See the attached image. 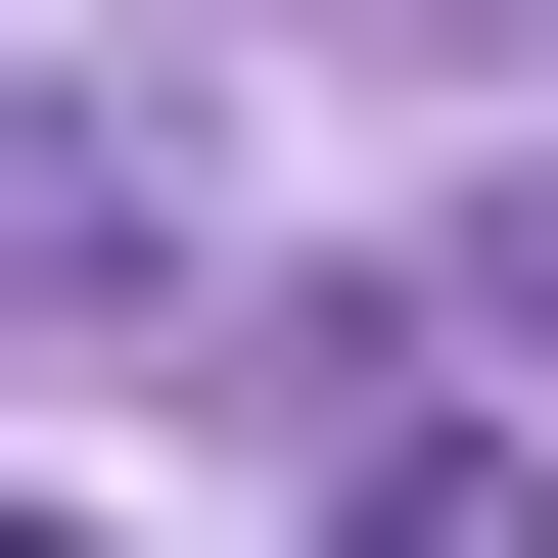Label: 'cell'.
Here are the masks:
<instances>
[{
    "label": "cell",
    "instance_id": "cell-3",
    "mask_svg": "<svg viewBox=\"0 0 558 558\" xmlns=\"http://www.w3.org/2000/svg\"><path fill=\"white\" fill-rule=\"evenodd\" d=\"M512 326H558V233H512Z\"/></svg>",
    "mask_w": 558,
    "mask_h": 558
},
{
    "label": "cell",
    "instance_id": "cell-1",
    "mask_svg": "<svg viewBox=\"0 0 558 558\" xmlns=\"http://www.w3.org/2000/svg\"><path fill=\"white\" fill-rule=\"evenodd\" d=\"M326 558H558V512H512V465H373V512H326Z\"/></svg>",
    "mask_w": 558,
    "mask_h": 558
},
{
    "label": "cell",
    "instance_id": "cell-2",
    "mask_svg": "<svg viewBox=\"0 0 558 558\" xmlns=\"http://www.w3.org/2000/svg\"><path fill=\"white\" fill-rule=\"evenodd\" d=\"M0 558H94V512H0Z\"/></svg>",
    "mask_w": 558,
    "mask_h": 558
}]
</instances>
